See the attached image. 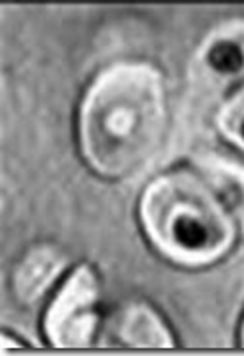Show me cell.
<instances>
[{
  "instance_id": "7a4b0ae2",
  "label": "cell",
  "mask_w": 244,
  "mask_h": 356,
  "mask_svg": "<svg viewBox=\"0 0 244 356\" xmlns=\"http://www.w3.org/2000/svg\"><path fill=\"white\" fill-rule=\"evenodd\" d=\"M196 168L198 175L177 170L154 180L140 207L148 236L166 257L186 264L225 254L241 225L214 180Z\"/></svg>"
},
{
  "instance_id": "ba28073f",
  "label": "cell",
  "mask_w": 244,
  "mask_h": 356,
  "mask_svg": "<svg viewBox=\"0 0 244 356\" xmlns=\"http://www.w3.org/2000/svg\"><path fill=\"white\" fill-rule=\"evenodd\" d=\"M218 124L228 140L244 150V86L220 108Z\"/></svg>"
},
{
  "instance_id": "5b68a950",
  "label": "cell",
  "mask_w": 244,
  "mask_h": 356,
  "mask_svg": "<svg viewBox=\"0 0 244 356\" xmlns=\"http://www.w3.org/2000/svg\"><path fill=\"white\" fill-rule=\"evenodd\" d=\"M114 337L122 346L136 348H166L172 344L163 321L143 305L127 307L114 323Z\"/></svg>"
},
{
  "instance_id": "8992f818",
  "label": "cell",
  "mask_w": 244,
  "mask_h": 356,
  "mask_svg": "<svg viewBox=\"0 0 244 356\" xmlns=\"http://www.w3.org/2000/svg\"><path fill=\"white\" fill-rule=\"evenodd\" d=\"M65 266V259L50 246L34 248L20 262L15 275V291L22 302L38 300Z\"/></svg>"
},
{
  "instance_id": "3957f363",
  "label": "cell",
  "mask_w": 244,
  "mask_h": 356,
  "mask_svg": "<svg viewBox=\"0 0 244 356\" xmlns=\"http://www.w3.org/2000/svg\"><path fill=\"white\" fill-rule=\"evenodd\" d=\"M98 282L88 266H81L66 280L47 314V334L54 346H86L97 328Z\"/></svg>"
},
{
  "instance_id": "6da1fadb",
  "label": "cell",
  "mask_w": 244,
  "mask_h": 356,
  "mask_svg": "<svg viewBox=\"0 0 244 356\" xmlns=\"http://www.w3.org/2000/svg\"><path fill=\"white\" fill-rule=\"evenodd\" d=\"M163 132V82L152 68L114 66L90 86L81 111V143L100 175L138 172L158 150Z\"/></svg>"
},
{
  "instance_id": "277c9868",
  "label": "cell",
  "mask_w": 244,
  "mask_h": 356,
  "mask_svg": "<svg viewBox=\"0 0 244 356\" xmlns=\"http://www.w3.org/2000/svg\"><path fill=\"white\" fill-rule=\"evenodd\" d=\"M198 63L216 81L228 82L244 76V20L212 31L198 50Z\"/></svg>"
},
{
  "instance_id": "52a82bcc",
  "label": "cell",
  "mask_w": 244,
  "mask_h": 356,
  "mask_svg": "<svg viewBox=\"0 0 244 356\" xmlns=\"http://www.w3.org/2000/svg\"><path fill=\"white\" fill-rule=\"evenodd\" d=\"M198 166L214 180L244 228V170L222 161L198 162Z\"/></svg>"
}]
</instances>
